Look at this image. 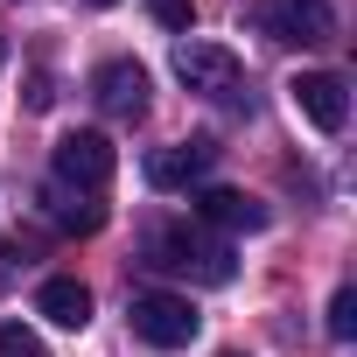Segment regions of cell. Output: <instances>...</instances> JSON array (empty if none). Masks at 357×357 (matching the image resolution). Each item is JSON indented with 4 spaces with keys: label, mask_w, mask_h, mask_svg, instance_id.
Instances as JSON below:
<instances>
[{
    "label": "cell",
    "mask_w": 357,
    "mask_h": 357,
    "mask_svg": "<svg viewBox=\"0 0 357 357\" xmlns=\"http://www.w3.org/2000/svg\"><path fill=\"white\" fill-rule=\"evenodd\" d=\"M140 252H147V266L183 273V280H204V287H225V280L238 273V259H231L225 238H211L204 225H175V218L147 225V231H140Z\"/></svg>",
    "instance_id": "obj_1"
},
{
    "label": "cell",
    "mask_w": 357,
    "mask_h": 357,
    "mask_svg": "<svg viewBox=\"0 0 357 357\" xmlns=\"http://www.w3.org/2000/svg\"><path fill=\"white\" fill-rule=\"evenodd\" d=\"M126 322H133V336L140 343H154V350H183V343H197V308L183 301V294H133V308H126Z\"/></svg>",
    "instance_id": "obj_2"
},
{
    "label": "cell",
    "mask_w": 357,
    "mask_h": 357,
    "mask_svg": "<svg viewBox=\"0 0 357 357\" xmlns=\"http://www.w3.org/2000/svg\"><path fill=\"white\" fill-rule=\"evenodd\" d=\"M175 77H183L197 98H218V105H231V98L245 91L238 56H231V50H218V43H175Z\"/></svg>",
    "instance_id": "obj_3"
},
{
    "label": "cell",
    "mask_w": 357,
    "mask_h": 357,
    "mask_svg": "<svg viewBox=\"0 0 357 357\" xmlns=\"http://www.w3.org/2000/svg\"><path fill=\"white\" fill-rule=\"evenodd\" d=\"M252 29L266 43H329L336 36V15H329V0H259Z\"/></svg>",
    "instance_id": "obj_4"
},
{
    "label": "cell",
    "mask_w": 357,
    "mask_h": 357,
    "mask_svg": "<svg viewBox=\"0 0 357 357\" xmlns=\"http://www.w3.org/2000/svg\"><path fill=\"white\" fill-rule=\"evenodd\" d=\"M112 168H119V154H112L105 133H63V140H56V183H63V190L98 197V190L112 183Z\"/></svg>",
    "instance_id": "obj_5"
},
{
    "label": "cell",
    "mask_w": 357,
    "mask_h": 357,
    "mask_svg": "<svg viewBox=\"0 0 357 357\" xmlns=\"http://www.w3.org/2000/svg\"><path fill=\"white\" fill-rule=\"evenodd\" d=\"M287 98H294V112H301L315 133H343V119H350V91H343L336 70H301V77L287 84Z\"/></svg>",
    "instance_id": "obj_6"
},
{
    "label": "cell",
    "mask_w": 357,
    "mask_h": 357,
    "mask_svg": "<svg viewBox=\"0 0 357 357\" xmlns=\"http://www.w3.org/2000/svg\"><path fill=\"white\" fill-rule=\"evenodd\" d=\"M91 98H98L105 119H140L147 112V70L133 56H112V63L91 70Z\"/></svg>",
    "instance_id": "obj_7"
},
{
    "label": "cell",
    "mask_w": 357,
    "mask_h": 357,
    "mask_svg": "<svg viewBox=\"0 0 357 357\" xmlns=\"http://www.w3.org/2000/svg\"><path fill=\"white\" fill-rule=\"evenodd\" d=\"M211 161H218V147H211V140L154 147V154H147V183H154V190H197L204 175H211Z\"/></svg>",
    "instance_id": "obj_8"
},
{
    "label": "cell",
    "mask_w": 357,
    "mask_h": 357,
    "mask_svg": "<svg viewBox=\"0 0 357 357\" xmlns=\"http://www.w3.org/2000/svg\"><path fill=\"white\" fill-rule=\"evenodd\" d=\"M190 211H197V225H211V231H266V204L245 197V190H197Z\"/></svg>",
    "instance_id": "obj_9"
},
{
    "label": "cell",
    "mask_w": 357,
    "mask_h": 357,
    "mask_svg": "<svg viewBox=\"0 0 357 357\" xmlns=\"http://www.w3.org/2000/svg\"><path fill=\"white\" fill-rule=\"evenodd\" d=\"M36 315H50L56 329H84V322H91V287L70 280V273H56V280L36 287Z\"/></svg>",
    "instance_id": "obj_10"
},
{
    "label": "cell",
    "mask_w": 357,
    "mask_h": 357,
    "mask_svg": "<svg viewBox=\"0 0 357 357\" xmlns=\"http://www.w3.org/2000/svg\"><path fill=\"white\" fill-rule=\"evenodd\" d=\"M43 218H50V225H63V231H84V238H91V231L105 225V204H98V197H84V190L50 183V190H43Z\"/></svg>",
    "instance_id": "obj_11"
},
{
    "label": "cell",
    "mask_w": 357,
    "mask_h": 357,
    "mask_svg": "<svg viewBox=\"0 0 357 357\" xmlns=\"http://www.w3.org/2000/svg\"><path fill=\"white\" fill-rule=\"evenodd\" d=\"M0 357H50V350H43V336H36V329L0 322Z\"/></svg>",
    "instance_id": "obj_12"
},
{
    "label": "cell",
    "mask_w": 357,
    "mask_h": 357,
    "mask_svg": "<svg viewBox=\"0 0 357 357\" xmlns=\"http://www.w3.org/2000/svg\"><path fill=\"white\" fill-rule=\"evenodd\" d=\"M329 336H336V343L357 336V294H350V287H336V301H329Z\"/></svg>",
    "instance_id": "obj_13"
},
{
    "label": "cell",
    "mask_w": 357,
    "mask_h": 357,
    "mask_svg": "<svg viewBox=\"0 0 357 357\" xmlns=\"http://www.w3.org/2000/svg\"><path fill=\"white\" fill-rule=\"evenodd\" d=\"M147 15H154L161 29H175V36H190V22H197L190 0H147Z\"/></svg>",
    "instance_id": "obj_14"
},
{
    "label": "cell",
    "mask_w": 357,
    "mask_h": 357,
    "mask_svg": "<svg viewBox=\"0 0 357 357\" xmlns=\"http://www.w3.org/2000/svg\"><path fill=\"white\" fill-rule=\"evenodd\" d=\"M91 8H112V0H91Z\"/></svg>",
    "instance_id": "obj_15"
},
{
    "label": "cell",
    "mask_w": 357,
    "mask_h": 357,
    "mask_svg": "<svg viewBox=\"0 0 357 357\" xmlns=\"http://www.w3.org/2000/svg\"><path fill=\"white\" fill-rule=\"evenodd\" d=\"M225 357H238V350H225Z\"/></svg>",
    "instance_id": "obj_16"
}]
</instances>
